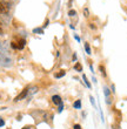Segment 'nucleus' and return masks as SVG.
Instances as JSON below:
<instances>
[{"label":"nucleus","instance_id":"obj_23","mask_svg":"<svg viewBox=\"0 0 127 129\" xmlns=\"http://www.w3.org/2000/svg\"><path fill=\"white\" fill-rule=\"evenodd\" d=\"M0 32H1V28H0Z\"/></svg>","mask_w":127,"mask_h":129},{"label":"nucleus","instance_id":"obj_20","mask_svg":"<svg viewBox=\"0 0 127 129\" xmlns=\"http://www.w3.org/2000/svg\"><path fill=\"white\" fill-rule=\"evenodd\" d=\"M74 38H75V40H77V41H80V38L78 37V35H75V37H74Z\"/></svg>","mask_w":127,"mask_h":129},{"label":"nucleus","instance_id":"obj_21","mask_svg":"<svg viewBox=\"0 0 127 129\" xmlns=\"http://www.w3.org/2000/svg\"><path fill=\"white\" fill-rule=\"evenodd\" d=\"M113 129H120L119 127H117V126H113Z\"/></svg>","mask_w":127,"mask_h":129},{"label":"nucleus","instance_id":"obj_18","mask_svg":"<svg viewBox=\"0 0 127 129\" xmlns=\"http://www.w3.org/2000/svg\"><path fill=\"white\" fill-rule=\"evenodd\" d=\"M72 3H73V0H69L68 1V6L69 7H72Z\"/></svg>","mask_w":127,"mask_h":129},{"label":"nucleus","instance_id":"obj_8","mask_svg":"<svg viewBox=\"0 0 127 129\" xmlns=\"http://www.w3.org/2000/svg\"><path fill=\"white\" fill-rule=\"evenodd\" d=\"M65 74H66L65 71H59V73H57L54 76H55L57 79H60V78H62V76H65Z\"/></svg>","mask_w":127,"mask_h":129},{"label":"nucleus","instance_id":"obj_6","mask_svg":"<svg viewBox=\"0 0 127 129\" xmlns=\"http://www.w3.org/2000/svg\"><path fill=\"white\" fill-rule=\"evenodd\" d=\"M73 107L75 109H81V100H77V101L73 103Z\"/></svg>","mask_w":127,"mask_h":129},{"label":"nucleus","instance_id":"obj_9","mask_svg":"<svg viewBox=\"0 0 127 129\" xmlns=\"http://www.w3.org/2000/svg\"><path fill=\"white\" fill-rule=\"evenodd\" d=\"M85 51H86V53H87V54H88V55H91V54H92V51H91V47H89V45L87 44V42H86V44H85Z\"/></svg>","mask_w":127,"mask_h":129},{"label":"nucleus","instance_id":"obj_3","mask_svg":"<svg viewBox=\"0 0 127 129\" xmlns=\"http://www.w3.org/2000/svg\"><path fill=\"white\" fill-rule=\"evenodd\" d=\"M104 94H105V98H106V103L107 105H111V98H110V88L108 87H104Z\"/></svg>","mask_w":127,"mask_h":129},{"label":"nucleus","instance_id":"obj_13","mask_svg":"<svg viewBox=\"0 0 127 129\" xmlns=\"http://www.w3.org/2000/svg\"><path fill=\"white\" fill-rule=\"evenodd\" d=\"M75 14H77V12H75L74 10H71V11L68 12V15H69V17H74Z\"/></svg>","mask_w":127,"mask_h":129},{"label":"nucleus","instance_id":"obj_19","mask_svg":"<svg viewBox=\"0 0 127 129\" xmlns=\"http://www.w3.org/2000/svg\"><path fill=\"white\" fill-rule=\"evenodd\" d=\"M85 17H88V11L85 10Z\"/></svg>","mask_w":127,"mask_h":129},{"label":"nucleus","instance_id":"obj_4","mask_svg":"<svg viewBox=\"0 0 127 129\" xmlns=\"http://www.w3.org/2000/svg\"><path fill=\"white\" fill-rule=\"evenodd\" d=\"M8 12V6H7L5 3H3L1 0H0V13L1 14H6Z\"/></svg>","mask_w":127,"mask_h":129},{"label":"nucleus","instance_id":"obj_14","mask_svg":"<svg viewBox=\"0 0 127 129\" xmlns=\"http://www.w3.org/2000/svg\"><path fill=\"white\" fill-rule=\"evenodd\" d=\"M4 126H5V121H4V120L0 117V128H3Z\"/></svg>","mask_w":127,"mask_h":129},{"label":"nucleus","instance_id":"obj_1","mask_svg":"<svg viewBox=\"0 0 127 129\" xmlns=\"http://www.w3.org/2000/svg\"><path fill=\"white\" fill-rule=\"evenodd\" d=\"M25 45H26V40H25L24 38L19 37V35L14 37L13 39H12V41H11V46H12L13 49H19V51H21V49L25 48Z\"/></svg>","mask_w":127,"mask_h":129},{"label":"nucleus","instance_id":"obj_11","mask_svg":"<svg viewBox=\"0 0 127 129\" xmlns=\"http://www.w3.org/2000/svg\"><path fill=\"white\" fill-rule=\"evenodd\" d=\"M33 33H39V34H44V31H42V28H34V29H33Z\"/></svg>","mask_w":127,"mask_h":129},{"label":"nucleus","instance_id":"obj_15","mask_svg":"<svg viewBox=\"0 0 127 129\" xmlns=\"http://www.w3.org/2000/svg\"><path fill=\"white\" fill-rule=\"evenodd\" d=\"M62 109H64V105H60V106H59L58 112H59V113H61V112H62Z\"/></svg>","mask_w":127,"mask_h":129},{"label":"nucleus","instance_id":"obj_17","mask_svg":"<svg viewBox=\"0 0 127 129\" xmlns=\"http://www.w3.org/2000/svg\"><path fill=\"white\" fill-rule=\"evenodd\" d=\"M91 102H92V105L94 106V107H95V102H94V99H93L92 96H91Z\"/></svg>","mask_w":127,"mask_h":129},{"label":"nucleus","instance_id":"obj_16","mask_svg":"<svg viewBox=\"0 0 127 129\" xmlns=\"http://www.w3.org/2000/svg\"><path fill=\"white\" fill-rule=\"evenodd\" d=\"M73 129H83L81 127L79 126V124H74V127H73Z\"/></svg>","mask_w":127,"mask_h":129},{"label":"nucleus","instance_id":"obj_5","mask_svg":"<svg viewBox=\"0 0 127 129\" xmlns=\"http://www.w3.org/2000/svg\"><path fill=\"white\" fill-rule=\"evenodd\" d=\"M52 102H53L54 105H57V106L62 105V100H61V98H60L59 95H53L52 96Z\"/></svg>","mask_w":127,"mask_h":129},{"label":"nucleus","instance_id":"obj_2","mask_svg":"<svg viewBox=\"0 0 127 129\" xmlns=\"http://www.w3.org/2000/svg\"><path fill=\"white\" fill-rule=\"evenodd\" d=\"M27 94H28V88H25L24 90H22V92H21L20 94L17 96V98L14 99V101L18 102V101H21V100H24V99L27 96Z\"/></svg>","mask_w":127,"mask_h":129},{"label":"nucleus","instance_id":"obj_7","mask_svg":"<svg viewBox=\"0 0 127 129\" xmlns=\"http://www.w3.org/2000/svg\"><path fill=\"white\" fill-rule=\"evenodd\" d=\"M83 80H84V83L86 85V87H87V88H91V87H92V86H91V83H89V81L87 80V78H86L85 74H83Z\"/></svg>","mask_w":127,"mask_h":129},{"label":"nucleus","instance_id":"obj_22","mask_svg":"<svg viewBox=\"0 0 127 129\" xmlns=\"http://www.w3.org/2000/svg\"><path fill=\"white\" fill-rule=\"evenodd\" d=\"M22 129H30V128H28V127H25V128H22Z\"/></svg>","mask_w":127,"mask_h":129},{"label":"nucleus","instance_id":"obj_12","mask_svg":"<svg viewBox=\"0 0 127 129\" xmlns=\"http://www.w3.org/2000/svg\"><path fill=\"white\" fill-rule=\"evenodd\" d=\"M99 69L101 71V74H103L104 76H106V72H105V68H104V66H99Z\"/></svg>","mask_w":127,"mask_h":129},{"label":"nucleus","instance_id":"obj_10","mask_svg":"<svg viewBox=\"0 0 127 129\" xmlns=\"http://www.w3.org/2000/svg\"><path fill=\"white\" fill-rule=\"evenodd\" d=\"M74 69H75V71H79V72H83V67H81V64H80L79 62H78V63H75Z\"/></svg>","mask_w":127,"mask_h":129}]
</instances>
